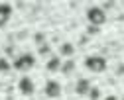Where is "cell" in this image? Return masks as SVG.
Returning a JSON list of instances; mask_svg holds the SVG:
<instances>
[{"instance_id":"obj_12","label":"cell","mask_w":124,"mask_h":100,"mask_svg":"<svg viewBox=\"0 0 124 100\" xmlns=\"http://www.w3.org/2000/svg\"><path fill=\"white\" fill-rule=\"evenodd\" d=\"M89 96H91V100H97V98L101 96V90H99V88H91V90H89Z\"/></svg>"},{"instance_id":"obj_5","label":"cell","mask_w":124,"mask_h":100,"mask_svg":"<svg viewBox=\"0 0 124 100\" xmlns=\"http://www.w3.org/2000/svg\"><path fill=\"white\" fill-rule=\"evenodd\" d=\"M45 96H49V98H59L61 96V85L57 80H47L45 82Z\"/></svg>"},{"instance_id":"obj_7","label":"cell","mask_w":124,"mask_h":100,"mask_svg":"<svg viewBox=\"0 0 124 100\" xmlns=\"http://www.w3.org/2000/svg\"><path fill=\"white\" fill-rule=\"evenodd\" d=\"M89 90H91V82H89L87 79H79V80H77V85H75V92L79 94V96L89 94Z\"/></svg>"},{"instance_id":"obj_8","label":"cell","mask_w":124,"mask_h":100,"mask_svg":"<svg viewBox=\"0 0 124 100\" xmlns=\"http://www.w3.org/2000/svg\"><path fill=\"white\" fill-rule=\"evenodd\" d=\"M61 65H63V63H61L59 57H51L47 63H45V69H47L49 73H55V71H61Z\"/></svg>"},{"instance_id":"obj_3","label":"cell","mask_w":124,"mask_h":100,"mask_svg":"<svg viewBox=\"0 0 124 100\" xmlns=\"http://www.w3.org/2000/svg\"><path fill=\"white\" fill-rule=\"evenodd\" d=\"M34 65H36V57L32 53H24V55L16 57V61H14V69H16V71H30Z\"/></svg>"},{"instance_id":"obj_14","label":"cell","mask_w":124,"mask_h":100,"mask_svg":"<svg viewBox=\"0 0 124 100\" xmlns=\"http://www.w3.org/2000/svg\"><path fill=\"white\" fill-rule=\"evenodd\" d=\"M122 100H124V98H122Z\"/></svg>"},{"instance_id":"obj_10","label":"cell","mask_w":124,"mask_h":100,"mask_svg":"<svg viewBox=\"0 0 124 100\" xmlns=\"http://www.w3.org/2000/svg\"><path fill=\"white\" fill-rule=\"evenodd\" d=\"M73 69H75V61L73 59H67L63 65H61V73H63V75H69Z\"/></svg>"},{"instance_id":"obj_1","label":"cell","mask_w":124,"mask_h":100,"mask_svg":"<svg viewBox=\"0 0 124 100\" xmlns=\"http://www.w3.org/2000/svg\"><path fill=\"white\" fill-rule=\"evenodd\" d=\"M87 20L91 22V26L101 28V26L106 22V14H104V10H102V8L93 6V8H89V10H87Z\"/></svg>"},{"instance_id":"obj_2","label":"cell","mask_w":124,"mask_h":100,"mask_svg":"<svg viewBox=\"0 0 124 100\" xmlns=\"http://www.w3.org/2000/svg\"><path fill=\"white\" fill-rule=\"evenodd\" d=\"M85 67L93 73H104L106 71V59L101 55H91L85 59Z\"/></svg>"},{"instance_id":"obj_11","label":"cell","mask_w":124,"mask_h":100,"mask_svg":"<svg viewBox=\"0 0 124 100\" xmlns=\"http://www.w3.org/2000/svg\"><path fill=\"white\" fill-rule=\"evenodd\" d=\"M12 69V65L8 63V59L6 57H0V73H8Z\"/></svg>"},{"instance_id":"obj_4","label":"cell","mask_w":124,"mask_h":100,"mask_svg":"<svg viewBox=\"0 0 124 100\" xmlns=\"http://www.w3.org/2000/svg\"><path fill=\"white\" fill-rule=\"evenodd\" d=\"M18 88H20V92H22L24 96H32V94L36 92L34 80L30 79V77H24V79H20V82H18Z\"/></svg>"},{"instance_id":"obj_6","label":"cell","mask_w":124,"mask_h":100,"mask_svg":"<svg viewBox=\"0 0 124 100\" xmlns=\"http://www.w3.org/2000/svg\"><path fill=\"white\" fill-rule=\"evenodd\" d=\"M12 16V6L10 4H0V28H4Z\"/></svg>"},{"instance_id":"obj_9","label":"cell","mask_w":124,"mask_h":100,"mask_svg":"<svg viewBox=\"0 0 124 100\" xmlns=\"http://www.w3.org/2000/svg\"><path fill=\"white\" fill-rule=\"evenodd\" d=\"M59 53L63 55V57H71L73 53H75V47H73V43H61V47H59Z\"/></svg>"},{"instance_id":"obj_13","label":"cell","mask_w":124,"mask_h":100,"mask_svg":"<svg viewBox=\"0 0 124 100\" xmlns=\"http://www.w3.org/2000/svg\"><path fill=\"white\" fill-rule=\"evenodd\" d=\"M104 100H118V98H116V96H114V94H110V96H106V98H104Z\"/></svg>"}]
</instances>
